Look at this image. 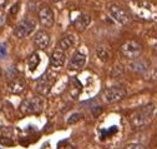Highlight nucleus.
<instances>
[{"instance_id": "1", "label": "nucleus", "mask_w": 157, "mask_h": 149, "mask_svg": "<svg viewBox=\"0 0 157 149\" xmlns=\"http://www.w3.org/2000/svg\"><path fill=\"white\" fill-rule=\"evenodd\" d=\"M153 113H155V105L153 104H147L140 109H137L135 113H132V115L130 118L131 125L133 128L146 127L151 122Z\"/></svg>"}, {"instance_id": "26", "label": "nucleus", "mask_w": 157, "mask_h": 149, "mask_svg": "<svg viewBox=\"0 0 157 149\" xmlns=\"http://www.w3.org/2000/svg\"><path fill=\"white\" fill-rule=\"evenodd\" d=\"M54 2H57V0H54Z\"/></svg>"}, {"instance_id": "11", "label": "nucleus", "mask_w": 157, "mask_h": 149, "mask_svg": "<svg viewBox=\"0 0 157 149\" xmlns=\"http://www.w3.org/2000/svg\"><path fill=\"white\" fill-rule=\"evenodd\" d=\"M85 64H86V57L82 53L76 51L71 57V59L67 64V68L70 70H80L81 68H84Z\"/></svg>"}, {"instance_id": "13", "label": "nucleus", "mask_w": 157, "mask_h": 149, "mask_svg": "<svg viewBox=\"0 0 157 149\" xmlns=\"http://www.w3.org/2000/svg\"><path fill=\"white\" fill-rule=\"evenodd\" d=\"M8 89L10 93H13V94H21V93H24L26 89V83L21 78H15L9 83Z\"/></svg>"}, {"instance_id": "2", "label": "nucleus", "mask_w": 157, "mask_h": 149, "mask_svg": "<svg viewBox=\"0 0 157 149\" xmlns=\"http://www.w3.org/2000/svg\"><path fill=\"white\" fill-rule=\"evenodd\" d=\"M44 109V100L40 97H33L24 99L20 104V111L24 115H33L41 113Z\"/></svg>"}, {"instance_id": "3", "label": "nucleus", "mask_w": 157, "mask_h": 149, "mask_svg": "<svg viewBox=\"0 0 157 149\" xmlns=\"http://www.w3.org/2000/svg\"><path fill=\"white\" fill-rule=\"evenodd\" d=\"M36 28V22L33 18H25V19L20 20L14 28V35L19 39H23L29 36Z\"/></svg>"}, {"instance_id": "8", "label": "nucleus", "mask_w": 157, "mask_h": 149, "mask_svg": "<svg viewBox=\"0 0 157 149\" xmlns=\"http://www.w3.org/2000/svg\"><path fill=\"white\" fill-rule=\"evenodd\" d=\"M39 20H40L41 25L45 28H51L54 25V20H55V16H54V11L49 6H44L39 10Z\"/></svg>"}, {"instance_id": "21", "label": "nucleus", "mask_w": 157, "mask_h": 149, "mask_svg": "<svg viewBox=\"0 0 157 149\" xmlns=\"http://www.w3.org/2000/svg\"><path fill=\"white\" fill-rule=\"evenodd\" d=\"M125 149H146L145 145L140 144V143H132V144H128Z\"/></svg>"}, {"instance_id": "17", "label": "nucleus", "mask_w": 157, "mask_h": 149, "mask_svg": "<svg viewBox=\"0 0 157 149\" xmlns=\"http://www.w3.org/2000/svg\"><path fill=\"white\" fill-rule=\"evenodd\" d=\"M39 64H40V57H39L37 53H33L30 57L28 58V68L31 71H34Z\"/></svg>"}, {"instance_id": "10", "label": "nucleus", "mask_w": 157, "mask_h": 149, "mask_svg": "<svg viewBox=\"0 0 157 149\" xmlns=\"http://www.w3.org/2000/svg\"><path fill=\"white\" fill-rule=\"evenodd\" d=\"M50 42H51L50 35L44 30L37 31L34 36V44L37 49H40V50H45L50 45Z\"/></svg>"}, {"instance_id": "23", "label": "nucleus", "mask_w": 157, "mask_h": 149, "mask_svg": "<svg viewBox=\"0 0 157 149\" xmlns=\"http://www.w3.org/2000/svg\"><path fill=\"white\" fill-rule=\"evenodd\" d=\"M17 10H19V3H16V4H14V5L11 6V9H10V14H16Z\"/></svg>"}, {"instance_id": "18", "label": "nucleus", "mask_w": 157, "mask_h": 149, "mask_svg": "<svg viewBox=\"0 0 157 149\" xmlns=\"http://www.w3.org/2000/svg\"><path fill=\"white\" fill-rule=\"evenodd\" d=\"M125 73V69H124V65L121 63H117L113 65L112 70H111V78L113 79H117V78H121Z\"/></svg>"}, {"instance_id": "14", "label": "nucleus", "mask_w": 157, "mask_h": 149, "mask_svg": "<svg viewBox=\"0 0 157 149\" xmlns=\"http://www.w3.org/2000/svg\"><path fill=\"white\" fill-rule=\"evenodd\" d=\"M75 43H76V38H75V35H74V34H71V33H69V34H65V35L63 36V38L60 39L57 48L65 51V50H67V49L72 48V46L75 45Z\"/></svg>"}, {"instance_id": "7", "label": "nucleus", "mask_w": 157, "mask_h": 149, "mask_svg": "<svg viewBox=\"0 0 157 149\" xmlns=\"http://www.w3.org/2000/svg\"><path fill=\"white\" fill-rule=\"evenodd\" d=\"M109 13L113 19L121 25H127L131 22V15L128 14V11L125 8L117 5V4L109 5Z\"/></svg>"}, {"instance_id": "12", "label": "nucleus", "mask_w": 157, "mask_h": 149, "mask_svg": "<svg viewBox=\"0 0 157 149\" xmlns=\"http://www.w3.org/2000/svg\"><path fill=\"white\" fill-rule=\"evenodd\" d=\"M65 60H66V57H65V51L56 48L51 57H50V65L52 68H61L64 64H65Z\"/></svg>"}, {"instance_id": "22", "label": "nucleus", "mask_w": 157, "mask_h": 149, "mask_svg": "<svg viewBox=\"0 0 157 149\" xmlns=\"http://www.w3.org/2000/svg\"><path fill=\"white\" fill-rule=\"evenodd\" d=\"M5 57H6V44L3 43V44H0V58L5 59Z\"/></svg>"}, {"instance_id": "19", "label": "nucleus", "mask_w": 157, "mask_h": 149, "mask_svg": "<svg viewBox=\"0 0 157 149\" xmlns=\"http://www.w3.org/2000/svg\"><path fill=\"white\" fill-rule=\"evenodd\" d=\"M82 113H74L72 115H70V118L67 119V124L69 125H72V124H76L78 120L82 119Z\"/></svg>"}, {"instance_id": "15", "label": "nucleus", "mask_w": 157, "mask_h": 149, "mask_svg": "<svg viewBox=\"0 0 157 149\" xmlns=\"http://www.w3.org/2000/svg\"><path fill=\"white\" fill-rule=\"evenodd\" d=\"M91 23V16L89 14H81L80 16L76 18V20L74 22V26L78 31H84Z\"/></svg>"}, {"instance_id": "25", "label": "nucleus", "mask_w": 157, "mask_h": 149, "mask_svg": "<svg viewBox=\"0 0 157 149\" xmlns=\"http://www.w3.org/2000/svg\"><path fill=\"white\" fill-rule=\"evenodd\" d=\"M8 2H9V0H0V10L5 8V5L8 4Z\"/></svg>"}, {"instance_id": "20", "label": "nucleus", "mask_w": 157, "mask_h": 149, "mask_svg": "<svg viewBox=\"0 0 157 149\" xmlns=\"http://www.w3.org/2000/svg\"><path fill=\"white\" fill-rule=\"evenodd\" d=\"M57 149H75V148L67 140H64V142H60L57 144Z\"/></svg>"}, {"instance_id": "24", "label": "nucleus", "mask_w": 157, "mask_h": 149, "mask_svg": "<svg viewBox=\"0 0 157 149\" xmlns=\"http://www.w3.org/2000/svg\"><path fill=\"white\" fill-rule=\"evenodd\" d=\"M5 24V15L0 11V26H3Z\"/></svg>"}, {"instance_id": "9", "label": "nucleus", "mask_w": 157, "mask_h": 149, "mask_svg": "<svg viewBox=\"0 0 157 149\" xmlns=\"http://www.w3.org/2000/svg\"><path fill=\"white\" fill-rule=\"evenodd\" d=\"M128 69L133 73H146L150 68V63L145 59V58H136V59H132L128 62Z\"/></svg>"}, {"instance_id": "5", "label": "nucleus", "mask_w": 157, "mask_h": 149, "mask_svg": "<svg viewBox=\"0 0 157 149\" xmlns=\"http://www.w3.org/2000/svg\"><path fill=\"white\" fill-rule=\"evenodd\" d=\"M126 97V90L122 87H111L104 90L102 93V99L105 103L113 104L122 100Z\"/></svg>"}, {"instance_id": "16", "label": "nucleus", "mask_w": 157, "mask_h": 149, "mask_svg": "<svg viewBox=\"0 0 157 149\" xmlns=\"http://www.w3.org/2000/svg\"><path fill=\"white\" fill-rule=\"evenodd\" d=\"M96 55L99 57V59L104 63L109 62L110 58H111V53L105 48V46H100V48H97L96 49Z\"/></svg>"}, {"instance_id": "4", "label": "nucleus", "mask_w": 157, "mask_h": 149, "mask_svg": "<svg viewBox=\"0 0 157 149\" xmlns=\"http://www.w3.org/2000/svg\"><path fill=\"white\" fill-rule=\"evenodd\" d=\"M142 45L139 43V42H136V40H127L122 45H121V53L125 58L132 60V59H136V58H139L141 53H142Z\"/></svg>"}, {"instance_id": "6", "label": "nucleus", "mask_w": 157, "mask_h": 149, "mask_svg": "<svg viewBox=\"0 0 157 149\" xmlns=\"http://www.w3.org/2000/svg\"><path fill=\"white\" fill-rule=\"evenodd\" d=\"M55 82H56V74L48 71V73H45L44 75L37 80L35 89L40 93V94L46 95V94H49V91L51 90V88L55 84Z\"/></svg>"}]
</instances>
